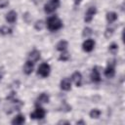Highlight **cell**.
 I'll list each match as a JSON object with an SVG mask.
<instances>
[{
  "label": "cell",
  "mask_w": 125,
  "mask_h": 125,
  "mask_svg": "<svg viewBox=\"0 0 125 125\" xmlns=\"http://www.w3.org/2000/svg\"><path fill=\"white\" fill-rule=\"evenodd\" d=\"M62 27V21L57 17L52 16L47 20V28L50 31H57Z\"/></svg>",
  "instance_id": "6da1fadb"
},
{
  "label": "cell",
  "mask_w": 125,
  "mask_h": 125,
  "mask_svg": "<svg viewBox=\"0 0 125 125\" xmlns=\"http://www.w3.org/2000/svg\"><path fill=\"white\" fill-rule=\"evenodd\" d=\"M60 6V0H48V2L44 5V12L46 14H51L56 11Z\"/></svg>",
  "instance_id": "7a4b0ae2"
},
{
  "label": "cell",
  "mask_w": 125,
  "mask_h": 125,
  "mask_svg": "<svg viewBox=\"0 0 125 125\" xmlns=\"http://www.w3.org/2000/svg\"><path fill=\"white\" fill-rule=\"evenodd\" d=\"M50 72H51V66H50V64L47 63V62L41 63V64L39 65V67H38V70H37V74L40 75V76L43 77V78L49 76Z\"/></svg>",
  "instance_id": "3957f363"
},
{
  "label": "cell",
  "mask_w": 125,
  "mask_h": 125,
  "mask_svg": "<svg viewBox=\"0 0 125 125\" xmlns=\"http://www.w3.org/2000/svg\"><path fill=\"white\" fill-rule=\"evenodd\" d=\"M115 60H112L110 62H108L107 66L104 69V76L107 78H112L115 74Z\"/></svg>",
  "instance_id": "277c9868"
},
{
  "label": "cell",
  "mask_w": 125,
  "mask_h": 125,
  "mask_svg": "<svg viewBox=\"0 0 125 125\" xmlns=\"http://www.w3.org/2000/svg\"><path fill=\"white\" fill-rule=\"evenodd\" d=\"M46 115V110L42 106H36L35 110L30 113V118L31 119H43Z\"/></svg>",
  "instance_id": "5b68a950"
},
{
  "label": "cell",
  "mask_w": 125,
  "mask_h": 125,
  "mask_svg": "<svg viewBox=\"0 0 125 125\" xmlns=\"http://www.w3.org/2000/svg\"><path fill=\"white\" fill-rule=\"evenodd\" d=\"M96 13H97V8H96L95 6L89 7L88 10H87L86 13H85V17H84L85 22H90V21H92V20H93L94 16L96 15Z\"/></svg>",
  "instance_id": "8992f818"
},
{
  "label": "cell",
  "mask_w": 125,
  "mask_h": 125,
  "mask_svg": "<svg viewBox=\"0 0 125 125\" xmlns=\"http://www.w3.org/2000/svg\"><path fill=\"white\" fill-rule=\"evenodd\" d=\"M95 41H94V39H87V40H85L84 42H83V44H82V49H83V51L84 52H87V53H89V52H92L93 51V49H94V47H95Z\"/></svg>",
  "instance_id": "52a82bcc"
},
{
  "label": "cell",
  "mask_w": 125,
  "mask_h": 125,
  "mask_svg": "<svg viewBox=\"0 0 125 125\" xmlns=\"http://www.w3.org/2000/svg\"><path fill=\"white\" fill-rule=\"evenodd\" d=\"M90 77H91V80L94 83H99L101 81V73H100V70H99V67L98 66H94L92 68Z\"/></svg>",
  "instance_id": "ba28073f"
},
{
  "label": "cell",
  "mask_w": 125,
  "mask_h": 125,
  "mask_svg": "<svg viewBox=\"0 0 125 125\" xmlns=\"http://www.w3.org/2000/svg\"><path fill=\"white\" fill-rule=\"evenodd\" d=\"M71 80L73 81V83L75 84V86L80 87L81 84H82V74L79 71H75L71 75Z\"/></svg>",
  "instance_id": "9c48e42d"
},
{
  "label": "cell",
  "mask_w": 125,
  "mask_h": 125,
  "mask_svg": "<svg viewBox=\"0 0 125 125\" xmlns=\"http://www.w3.org/2000/svg\"><path fill=\"white\" fill-rule=\"evenodd\" d=\"M60 87L62 90L63 91H69L71 89V82L69 80V78L65 77V78H62L61 80V83H60Z\"/></svg>",
  "instance_id": "30bf717a"
},
{
  "label": "cell",
  "mask_w": 125,
  "mask_h": 125,
  "mask_svg": "<svg viewBox=\"0 0 125 125\" xmlns=\"http://www.w3.org/2000/svg\"><path fill=\"white\" fill-rule=\"evenodd\" d=\"M33 68H34V62H32L31 61L27 60L23 65V72L26 74V75H29L32 73L33 71Z\"/></svg>",
  "instance_id": "8fae6325"
},
{
  "label": "cell",
  "mask_w": 125,
  "mask_h": 125,
  "mask_svg": "<svg viewBox=\"0 0 125 125\" xmlns=\"http://www.w3.org/2000/svg\"><path fill=\"white\" fill-rule=\"evenodd\" d=\"M17 19H18V15L15 11H10L9 13H7L6 17H5V20L7 22L9 23H14L17 21Z\"/></svg>",
  "instance_id": "7c38bea8"
},
{
  "label": "cell",
  "mask_w": 125,
  "mask_h": 125,
  "mask_svg": "<svg viewBox=\"0 0 125 125\" xmlns=\"http://www.w3.org/2000/svg\"><path fill=\"white\" fill-rule=\"evenodd\" d=\"M40 57H41V56H40V52H39L38 50L34 49V50H32V51L29 53V55H28V60L31 61L32 62H35L39 61Z\"/></svg>",
  "instance_id": "4fadbf2b"
},
{
  "label": "cell",
  "mask_w": 125,
  "mask_h": 125,
  "mask_svg": "<svg viewBox=\"0 0 125 125\" xmlns=\"http://www.w3.org/2000/svg\"><path fill=\"white\" fill-rule=\"evenodd\" d=\"M25 122V117L23 114H18L16 117H14V119L12 120V124L13 125H21Z\"/></svg>",
  "instance_id": "5bb4252c"
},
{
  "label": "cell",
  "mask_w": 125,
  "mask_h": 125,
  "mask_svg": "<svg viewBox=\"0 0 125 125\" xmlns=\"http://www.w3.org/2000/svg\"><path fill=\"white\" fill-rule=\"evenodd\" d=\"M67 46H68V43L66 40H61L57 43L56 45V49L60 52H63V51H66L67 49Z\"/></svg>",
  "instance_id": "9a60e30c"
},
{
  "label": "cell",
  "mask_w": 125,
  "mask_h": 125,
  "mask_svg": "<svg viewBox=\"0 0 125 125\" xmlns=\"http://www.w3.org/2000/svg\"><path fill=\"white\" fill-rule=\"evenodd\" d=\"M49 101H50V97L46 93H41L37 97V103H39V104H48Z\"/></svg>",
  "instance_id": "2e32d148"
},
{
  "label": "cell",
  "mask_w": 125,
  "mask_h": 125,
  "mask_svg": "<svg viewBox=\"0 0 125 125\" xmlns=\"http://www.w3.org/2000/svg\"><path fill=\"white\" fill-rule=\"evenodd\" d=\"M117 18H118V16L115 12H108V13H106V16H105V19H106L108 23L114 22L117 20Z\"/></svg>",
  "instance_id": "e0dca14e"
},
{
  "label": "cell",
  "mask_w": 125,
  "mask_h": 125,
  "mask_svg": "<svg viewBox=\"0 0 125 125\" xmlns=\"http://www.w3.org/2000/svg\"><path fill=\"white\" fill-rule=\"evenodd\" d=\"M101 110L100 109H98V108H94V109H92L91 111H90V113H89V115H90V117L91 118H94V119H98L100 116H101Z\"/></svg>",
  "instance_id": "ac0fdd59"
},
{
  "label": "cell",
  "mask_w": 125,
  "mask_h": 125,
  "mask_svg": "<svg viewBox=\"0 0 125 125\" xmlns=\"http://www.w3.org/2000/svg\"><path fill=\"white\" fill-rule=\"evenodd\" d=\"M12 28L6 26V25H3L0 27V34L1 35H8V34H11L12 33Z\"/></svg>",
  "instance_id": "d6986e66"
},
{
  "label": "cell",
  "mask_w": 125,
  "mask_h": 125,
  "mask_svg": "<svg viewBox=\"0 0 125 125\" xmlns=\"http://www.w3.org/2000/svg\"><path fill=\"white\" fill-rule=\"evenodd\" d=\"M108 51L110 54L112 55H115L117 52H118V45L116 43H111L109 46H108Z\"/></svg>",
  "instance_id": "ffe728a7"
},
{
  "label": "cell",
  "mask_w": 125,
  "mask_h": 125,
  "mask_svg": "<svg viewBox=\"0 0 125 125\" xmlns=\"http://www.w3.org/2000/svg\"><path fill=\"white\" fill-rule=\"evenodd\" d=\"M69 59H70V55H69L67 52H65V51L62 52V54H61L60 57H59V61H62V62H66V61H68Z\"/></svg>",
  "instance_id": "44dd1931"
},
{
  "label": "cell",
  "mask_w": 125,
  "mask_h": 125,
  "mask_svg": "<svg viewBox=\"0 0 125 125\" xmlns=\"http://www.w3.org/2000/svg\"><path fill=\"white\" fill-rule=\"evenodd\" d=\"M43 27H44V21H43L39 20V21H35V23H34V28H35L36 30L40 31V30L43 29Z\"/></svg>",
  "instance_id": "7402d4cb"
},
{
  "label": "cell",
  "mask_w": 125,
  "mask_h": 125,
  "mask_svg": "<svg viewBox=\"0 0 125 125\" xmlns=\"http://www.w3.org/2000/svg\"><path fill=\"white\" fill-rule=\"evenodd\" d=\"M92 33H93L92 28H90V27H84L83 28V31H82V36L83 37H89Z\"/></svg>",
  "instance_id": "603a6c76"
},
{
  "label": "cell",
  "mask_w": 125,
  "mask_h": 125,
  "mask_svg": "<svg viewBox=\"0 0 125 125\" xmlns=\"http://www.w3.org/2000/svg\"><path fill=\"white\" fill-rule=\"evenodd\" d=\"M113 32H114V29L113 28H111V27L105 28V30H104V37L105 38H110L112 36Z\"/></svg>",
  "instance_id": "cb8c5ba5"
},
{
  "label": "cell",
  "mask_w": 125,
  "mask_h": 125,
  "mask_svg": "<svg viewBox=\"0 0 125 125\" xmlns=\"http://www.w3.org/2000/svg\"><path fill=\"white\" fill-rule=\"evenodd\" d=\"M14 99H16V93H15V92H11V93L6 97V100H7V101H11V102H12Z\"/></svg>",
  "instance_id": "d4e9b609"
},
{
  "label": "cell",
  "mask_w": 125,
  "mask_h": 125,
  "mask_svg": "<svg viewBox=\"0 0 125 125\" xmlns=\"http://www.w3.org/2000/svg\"><path fill=\"white\" fill-rule=\"evenodd\" d=\"M9 5L8 0H0V9H4Z\"/></svg>",
  "instance_id": "484cf974"
},
{
  "label": "cell",
  "mask_w": 125,
  "mask_h": 125,
  "mask_svg": "<svg viewBox=\"0 0 125 125\" xmlns=\"http://www.w3.org/2000/svg\"><path fill=\"white\" fill-rule=\"evenodd\" d=\"M58 124H69L68 121H65V120H61L58 122Z\"/></svg>",
  "instance_id": "4316f807"
},
{
  "label": "cell",
  "mask_w": 125,
  "mask_h": 125,
  "mask_svg": "<svg viewBox=\"0 0 125 125\" xmlns=\"http://www.w3.org/2000/svg\"><path fill=\"white\" fill-rule=\"evenodd\" d=\"M76 124H85V122H84L83 120H79V121L76 122Z\"/></svg>",
  "instance_id": "83f0119b"
},
{
  "label": "cell",
  "mask_w": 125,
  "mask_h": 125,
  "mask_svg": "<svg viewBox=\"0 0 125 125\" xmlns=\"http://www.w3.org/2000/svg\"><path fill=\"white\" fill-rule=\"evenodd\" d=\"M74 2H75V4L77 5V4H79V3L81 2V0H74Z\"/></svg>",
  "instance_id": "f1b7e54d"
},
{
  "label": "cell",
  "mask_w": 125,
  "mask_h": 125,
  "mask_svg": "<svg viewBox=\"0 0 125 125\" xmlns=\"http://www.w3.org/2000/svg\"><path fill=\"white\" fill-rule=\"evenodd\" d=\"M1 78H2V73H1V71H0V80H1Z\"/></svg>",
  "instance_id": "f546056e"
}]
</instances>
